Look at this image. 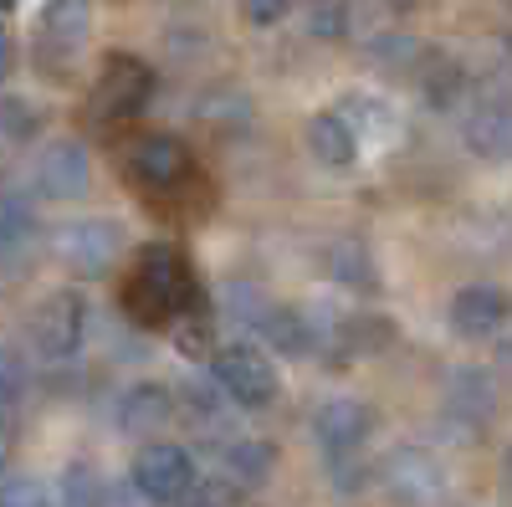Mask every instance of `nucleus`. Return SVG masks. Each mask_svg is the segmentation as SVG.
<instances>
[{"instance_id":"nucleus-1","label":"nucleus","mask_w":512,"mask_h":507,"mask_svg":"<svg viewBox=\"0 0 512 507\" xmlns=\"http://www.w3.org/2000/svg\"><path fill=\"white\" fill-rule=\"evenodd\" d=\"M195 303H200V282L180 246H144L123 277V313L139 328H169Z\"/></svg>"},{"instance_id":"nucleus-2","label":"nucleus","mask_w":512,"mask_h":507,"mask_svg":"<svg viewBox=\"0 0 512 507\" xmlns=\"http://www.w3.org/2000/svg\"><path fill=\"white\" fill-rule=\"evenodd\" d=\"M123 169H128V180H134L149 200H169V195L190 190V180H195V154H190L185 139H175V134H144V139H134Z\"/></svg>"},{"instance_id":"nucleus-3","label":"nucleus","mask_w":512,"mask_h":507,"mask_svg":"<svg viewBox=\"0 0 512 507\" xmlns=\"http://www.w3.org/2000/svg\"><path fill=\"white\" fill-rule=\"evenodd\" d=\"M154 98V67L134 52H113L93 82V118L98 123H134Z\"/></svg>"},{"instance_id":"nucleus-4","label":"nucleus","mask_w":512,"mask_h":507,"mask_svg":"<svg viewBox=\"0 0 512 507\" xmlns=\"http://www.w3.org/2000/svg\"><path fill=\"white\" fill-rule=\"evenodd\" d=\"M379 482L395 507H446L451 497L446 467L425 446H395L379 467Z\"/></svg>"},{"instance_id":"nucleus-5","label":"nucleus","mask_w":512,"mask_h":507,"mask_svg":"<svg viewBox=\"0 0 512 507\" xmlns=\"http://www.w3.org/2000/svg\"><path fill=\"white\" fill-rule=\"evenodd\" d=\"M123 251V231L113 221L82 216V221H62L52 231V257L72 272V277H108Z\"/></svg>"},{"instance_id":"nucleus-6","label":"nucleus","mask_w":512,"mask_h":507,"mask_svg":"<svg viewBox=\"0 0 512 507\" xmlns=\"http://www.w3.org/2000/svg\"><path fill=\"white\" fill-rule=\"evenodd\" d=\"M210 379L231 395V405H246V410H262L277 400V364L251 349V344H226L216 349V359H210Z\"/></svg>"},{"instance_id":"nucleus-7","label":"nucleus","mask_w":512,"mask_h":507,"mask_svg":"<svg viewBox=\"0 0 512 507\" xmlns=\"http://www.w3.org/2000/svg\"><path fill=\"white\" fill-rule=\"evenodd\" d=\"M93 36V0H41L36 11V52L52 72L77 62Z\"/></svg>"},{"instance_id":"nucleus-8","label":"nucleus","mask_w":512,"mask_h":507,"mask_svg":"<svg viewBox=\"0 0 512 507\" xmlns=\"http://www.w3.org/2000/svg\"><path fill=\"white\" fill-rule=\"evenodd\" d=\"M26 328L41 359H72L82 349V333H88V308H82L77 292H52V298L36 303Z\"/></svg>"},{"instance_id":"nucleus-9","label":"nucleus","mask_w":512,"mask_h":507,"mask_svg":"<svg viewBox=\"0 0 512 507\" xmlns=\"http://www.w3.org/2000/svg\"><path fill=\"white\" fill-rule=\"evenodd\" d=\"M134 487H139L144 502H159V507L190 497V487H195V461H190V451H185V446H169V441L144 446L139 461H134Z\"/></svg>"},{"instance_id":"nucleus-10","label":"nucleus","mask_w":512,"mask_h":507,"mask_svg":"<svg viewBox=\"0 0 512 507\" xmlns=\"http://www.w3.org/2000/svg\"><path fill=\"white\" fill-rule=\"evenodd\" d=\"M36 190L47 195V200H82L93 185V159L88 149H82L77 139H57L36 154Z\"/></svg>"},{"instance_id":"nucleus-11","label":"nucleus","mask_w":512,"mask_h":507,"mask_svg":"<svg viewBox=\"0 0 512 507\" xmlns=\"http://www.w3.org/2000/svg\"><path fill=\"white\" fill-rule=\"evenodd\" d=\"M512 323V292L497 282H472L451 298V328L461 338H497Z\"/></svg>"},{"instance_id":"nucleus-12","label":"nucleus","mask_w":512,"mask_h":507,"mask_svg":"<svg viewBox=\"0 0 512 507\" xmlns=\"http://www.w3.org/2000/svg\"><path fill=\"white\" fill-rule=\"evenodd\" d=\"M374 431V410L364 400H328L313 410V441L328 456H354Z\"/></svg>"},{"instance_id":"nucleus-13","label":"nucleus","mask_w":512,"mask_h":507,"mask_svg":"<svg viewBox=\"0 0 512 507\" xmlns=\"http://www.w3.org/2000/svg\"><path fill=\"white\" fill-rule=\"evenodd\" d=\"M169 420H175V390L154 385V379H144V385H134V390L118 400L123 436H154V431L169 426Z\"/></svg>"},{"instance_id":"nucleus-14","label":"nucleus","mask_w":512,"mask_h":507,"mask_svg":"<svg viewBox=\"0 0 512 507\" xmlns=\"http://www.w3.org/2000/svg\"><path fill=\"white\" fill-rule=\"evenodd\" d=\"M308 149H313V159L328 164V169H349L364 144H359V134H354V123L333 108V113H313V118H308Z\"/></svg>"},{"instance_id":"nucleus-15","label":"nucleus","mask_w":512,"mask_h":507,"mask_svg":"<svg viewBox=\"0 0 512 507\" xmlns=\"http://www.w3.org/2000/svg\"><path fill=\"white\" fill-rule=\"evenodd\" d=\"M446 410L456 420H466V426H482V420L497 410V385H492V374L482 369H456L446 379Z\"/></svg>"},{"instance_id":"nucleus-16","label":"nucleus","mask_w":512,"mask_h":507,"mask_svg":"<svg viewBox=\"0 0 512 507\" xmlns=\"http://www.w3.org/2000/svg\"><path fill=\"white\" fill-rule=\"evenodd\" d=\"M466 144H472L482 159H512V103H492V108L472 113Z\"/></svg>"},{"instance_id":"nucleus-17","label":"nucleus","mask_w":512,"mask_h":507,"mask_svg":"<svg viewBox=\"0 0 512 507\" xmlns=\"http://www.w3.org/2000/svg\"><path fill=\"white\" fill-rule=\"evenodd\" d=\"M267 333V344L282 349V354H308L318 344V333H313V313L303 308H267V318L256 323Z\"/></svg>"},{"instance_id":"nucleus-18","label":"nucleus","mask_w":512,"mask_h":507,"mask_svg":"<svg viewBox=\"0 0 512 507\" xmlns=\"http://www.w3.org/2000/svg\"><path fill=\"white\" fill-rule=\"evenodd\" d=\"M277 467V451L267 441H231L226 446V482L231 487H262Z\"/></svg>"},{"instance_id":"nucleus-19","label":"nucleus","mask_w":512,"mask_h":507,"mask_svg":"<svg viewBox=\"0 0 512 507\" xmlns=\"http://www.w3.org/2000/svg\"><path fill=\"white\" fill-rule=\"evenodd\" d=\"M195 118L210 123V129H221V134H236L251 123V98L236 93V88H210L200 103H195Z\"/></svg>"},{"instance_id":"nucleus-20","label":"nucleus","mask_w":512,"mask_h":507,"mask_svg":"<svg viewBox=\"0 0 512 507\" xmlns=\"http://www.w3.org/2000/svg\"><path fill=\"white\" fill-rule=\"evenodd\" d=\"M328 267H333V282H344L354 292H374L379 287V272H374V257L364 241H338L328 251Z\"/></svg>"},{"instance_id":"nucleus-21","label":"nucleus","mask_w":512,"mask_h":507,"mask_svg":"<svg viewBox=\"0 0 512 507\" xmlns=\"http://www.w3.org/2000/svg\"><path fill=\"white\" fill-rule=\"evenodd\" d=\"M62 507H108V482L88 461H72L62 472Z\"/></svg>"},{"instance_id":"nucleus-22","label":"nucleus","mask_w":512,"mask_h":507,"mask_svg":"<svg viewBox=\"0 0 512 507\" xmlns=\"http://www.w3.org/2000/svg\"><path fill=\"white\" fill-rule=\"evenodd\" d=\"M31 231H36V221H31V200L16 195V190H0V251L26 246Z\"/></svg>"},{"instance_id":"nucleus-23","label":"nucleus","mask_w":512,"mask_h":507,"mask_svg":"<svg viewBox=\"0 0 512 507\" xmlns=\"http://www.w3.org/2000/svg\"><path fill=\"white\" fill-rule=\"evenodd\" d=\"M425 52H431V47H420L415 36H395V31H384V36L369 41V57H374L379 67H390V72H415Z\"/></svg>"},{"instance_id":"nucleus-24","label":"nucleus","mask_w":512,"mask_h":507,"mask_svg":"<svg viewBox=\"0 0 512 507\" xmlns=\"http://www.w3.org/2000/svg\"><path fill=\"white\" fill-rule=\"evenodd\" d=\"M344 26H349V6L344 0H313V11H308V31L313 36H344Z\"/></svg>"},{"instance_id":"nucleus-25","label":"nucleus","mask_w":512,"mask_h":507,"mask_svg":"<svg viewBox=\"0 0 512 507\" xmlns=\"http://www.w3.org/2000/svg\"><path fill=\"white\" fill-rule=\"evenodd\" d=\"M26 395V359L0 344V405H16Z\"/></svg>"},{"instance_id":"nucleus-26","label":"nucleus","mask_w":512,"mask_h":507,"mask_svg":"<svg viewBox=\"0 0 512 507\" xmlns=\"http://www.w3.org/2000/svg\"><path fill=\"white\" fill-rule=\"evenodd\" d=\"M31 134H36V108L0 98V139H31Z\"/></svg>"},{"instance_id":"nucleus-27","label":"nucleus","mask_w":512,"mask_h":507,"mask_svg":"<svg viewBox=\"0 0 512 507\" xmlns=\"http://www.w3.org/2000/svg\"><path fill=\"white\" fill-rule=\"evenodd\" d=\"M0 507H47V487L31 477H11L0 487Z\"/></svg>"},{"instance_id":"nucleus-28","label":"nucleus","mask_w":512,"mask_h":507,"mask_svg":"<svg viewBox=\"0 0 512 507\" xmlns=\"http://www.w3.org/2000/svg\"><path fill=\"white\" fill-rule=\"evenodd\" d=\"M292 6L297 0H241V11H246L251 26H277V21L292 16Z\"/></svg>"},{"instance_id":"nucleus-29","label":"nucleus","mask_w":512,"mask_h":507,"mask_svg":"<svg viewBox=\"0 0 512 507\" xmlns=\"http://www.w3.org/2000/svg\"><path fill=\"white\" fill-rule=\"evenodd\" d=\"M11 67H16V52H11V36H6V31H0V82H6V77H11Z\"/></svg>"},{"instance_id":"nucleus-30","label":"nucleus","mask_w":512,"mask_h":507,"mask_svg":"<svg viewBox=\"0 0 512 507\" xmlns=\"http://www.w3.org/2000/svg\"><path fill=\"white\" fill-rule=\"evenodd\" d=\"M502 359H507V364H512V333H507V338H502Z\"/></svg>"},{"instance_id":"nucleus-31","label":"nucleus","mask_w":512,"mask_h":507,"mask_svg":"<svg viewBox=\"0 0 512 507\" xmlns=\"http://www.w3.org/2000/svg\"><path fill=\"white\" fill-rule=\"evenodd\" d=\"M507 482H512V446H507Z\"/></svg>"}]
</instances>
